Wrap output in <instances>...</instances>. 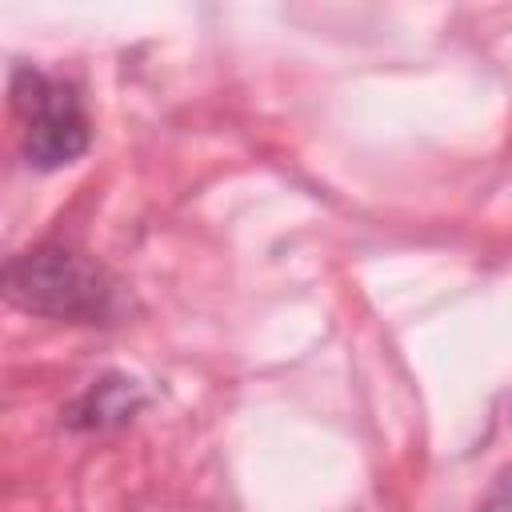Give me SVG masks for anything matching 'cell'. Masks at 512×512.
Returning <instances> with one entry per match:
<instances>
[{
    "mask_svg": "<svg viewBox=\"0 0 512 512\" xmlns=\"http://www.w3.org/2000/svg\"><path fill=\"white\" fill-rule=\"evenodd\" d=\"M8 296L28 312L92 320L108 308V284L96 264L64 248H36L8 264Z\"/></svg>",
    "mask_w": 512,
    "mask_h": 512,
    "instance_id": "1",
    "label": "cell"
},
{
    "mask_svg": "<svg viewBox=\"0 0 512 512\" xmlns=\"http://www.w3.org/2000/svg\"><path fill=\"white\" fill-rule=\"evenodd\" d=\"M12 104L24 120V152L36 168L72 164L88 148V120L68 84H56L36 68H16Z\"/></svg>",
    "mask_w": 512,
    "mask_h": 512,
    "instance_id": "2",
    "label": "cell"
},
{
    "mask_svg": "<svg viewBox=\"0 0 512 512\" xmlns=\"http://www.w3.org/2000/svg\"><path fill=\"white\" fill-rule=\"evenodd\" d=\"M484 512H512V476H504V480L492 488V496H488Z\"/></svg>",
    "mask_w": 512,
    "mask_h": 512,
    "instance_id": "3",
    "label": "cell"
}]
</instances>
